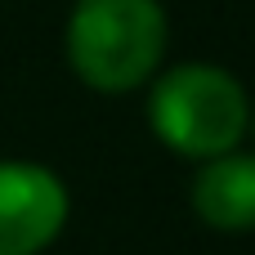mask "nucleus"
Here are the masks:
<instances>
[{
  "label": "nucleus",
  "mask_w": 255,
  "mask_h": 255,
  "mask_svg": "<svg viewBox=\"0 0 255 255\" xmlns=\"http://www.w3.org/2000/svg\"><path fill=\"white\" fill-rule=\"evenodd\" d=\"M161 0H76L67 18V63L99 94H126L152 81L166 54Z\"/></svg>",
  "instance_id": "f257e3e1"
},
{
  "label": "nucleus",
  "mask_w": 255,
  "mask_h": 255,
  "mask_svg": "<svg viewBox=\"0 0 255 255\" xmlns=\"http://www.w3.org/2000/svg\"><path fill=\"white\" fill-rule=\"evenodd\" d=\"M152 134L188 161H206L233 152L251 130V99L229 67L215 63H179L152 81L148 94Z\"/></svg>",
  "instance_id": "f03ea898"
},
{
  "label": "nucleus",
  "mask_w": 255,
  "mask_h": 255,
  "mask_svg": "<svg viewBox=\"0 0 255 255\" xmlns=\"http://www.w3.org/2000/svg\"><path fill=\"white\" fill-rule=\"evenodd\" d=\"M67 184L40 161H0V255H40L67 224Z\"/></svg>",
  "instance_id": "7ed1b4c3"
},
{
  "label": "nucleus",
  "mask_w": 255,
  "mask_h": 255,
  "mask_svg": "<svg viewBox=\"0 0 255 255\" xmlns=\"http://www.w3.org/2000/svg\"><path fill=\"white\" fill-rule=\"evenodd\" d=\"M193 211L215 233H251L255 229V152H220L197 161L193 175Z\"/></svg>",
  "instance_id": "20e7f679"
},
{
  "label": "nucleus",
  "mask_w": 255,
  "mask_h": 255,
  "mask_svg": "<svg viewBox=\"0 0 255 255\" xmlns=\"http://www.w3.org/2000/svg\"><path fill=\"white\" fill-rule=\"evenodd\" d=\"M251 130H255V112H251Z\"/></svg>",
  "instance_id": "39448f33"
}]
</instances>
